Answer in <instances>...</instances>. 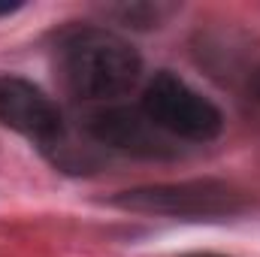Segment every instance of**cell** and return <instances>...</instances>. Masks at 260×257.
I'll use <instances>...</instances> for the list:
<instances>
[{
	"instance_id": "cell-1",
	"label": "cell",
	"mask_w": 260,
	"mask_h": 257,
	"mask_svg": "<svg viewBox=\"0 0 260 257\" xmlns=\"http://www.w3.org/2000/svg\"><path fill=\"white\" fill-rule=\"evenodd\" d=\"M58 73L82 100H112L139 82L142 58L106 27H73L58 43Z\"/></svg>"
},
{
	"instance_id": "cell-2",
	"label": "cell",
	"mask_w": 260,
	"mask_h": 257,
	"mask_svg": "<svg viewBox=\"0 0 260 257\" xmlns=\"http://www.w3.org/2000/svg\"><path fill=\"white\" fill-rule=\"evenodd\" d=\"M145 118L170 139H188V142H209L215 139L224 118L221 109L194 91L185 79H179L176 73L164 70L157 73L145 91H142V106Z\"/></svg>"
},
{
	"instance_id": "cell-3",
	"label": "cell",
	"mask_w": 260,
	"mask_h": 257,
	"mask_svg": "<svg viewBox=\"0 0 260 257\" xmlns=\"http://www.w3.org/2000/svg\"><path fill=\"white\" fill-rule=\"evenodd\" d=\"M115 206L142 212V215H167V218H194V221H212V218H230L245 209V197L224 185V182H173V185H148L133 188L115 197Z\"/></svg>"
},
{
	"instance_id": "cell-4",
	"label": "cell",
	"mask_w": 260,
	"mask_h": 257,
	"mask_svg": "<svg viewBox=\"0 0 260 257\" xmlns=\"http://www.w3.org/2000/svg\"><path fill=\"white\" fill-rule=\"evenodd\" d=\"M0 124L43 145H52L64 136L61 109L49 94L21 76H0Z\"/></svg>"
},
{
	"instance_id": "cell-5",
	"label": "cell",
	"mask_w": 260,
	"mask_h": 257,
	"mask_svg": "<svg viewBox=\"0 0 260 257\" xmlns=\"http://www.w3.org/2000/svg\"><path fill=\"white\" fill-rule=\"evenodd\" d=\"M88 130L97 142L127 151V154H139V157H164L170 154V136H164L154 127L142 109H100L88 118Z\"/></svg>"
},
{
	"instance_id": "cell-6",
	"label": "cell",
	"mask_w": 260,
	"mask_h": 257,
	"mask_svg": "<svg viewBox=\"0 0 260 257\" xmlns=\"http://www.w3.org/2000/svg\"><path fill=\"white\" fill-rule=\"evenodd\" d=\"M118 15H121V21L124 24H133V27H157L170 12H173V6H160V3H130V6H121V9H115Z\"/></svg>"
},
{
	"instance_id": "cell-7",
	"label": "cell",
	"mask_w": 260,
	"mask_h": 257,
	"mask_svg": "<svg viewBox=\"0 0 260 257\" xmlns=\"http://www.w3.org/2000/svg\"><path fill=\"white\" fill-rule=\"evenodd\" d=\"M248 103H251V109L260 112V73L251 79V88H248Z\"/></svg>"
},
{
	"instance_id": "cell-8",
	"label": "cell",
	"mask_w": 260,
	"mask_h": 257,
	"mask_svg": "<svg viewBox=\"0 0 260 257\" xmlns=\"http://www.w3.org/2000/svg\"><path fill=\"white\" fill-rule=\"evenodd\" d=\"M15 9H18V3H0V15H9Z\"/></svg>"
}]
</instances>
